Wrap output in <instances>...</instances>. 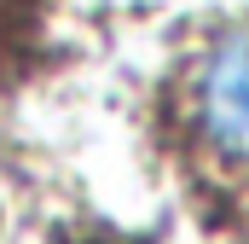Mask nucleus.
Masks as SVG:
<instances>
[{
    "label": "nucleus",
    "instance_id": "f257e3e1",
    "mask_svg": "<svg viewBox=\"0 0 249 244\" xmlns=\"http://www.w3.org/2000/svg\"><path fill=\"white\" fill-rule=\"evenodd\" d=\"M197 117L220 157L249 163V29L226 35L197 76Z\"/></svg>",
    "mask_w": 249,
    "mask_h": 244
}]
</instances>
